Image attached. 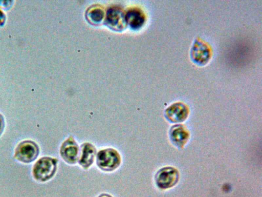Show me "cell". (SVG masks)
<instances>
[{
    "label": "cell",
    "instance_id": "obj_1",
    "mask_svg": "<svg viewBox=\"0 0 262 197\" xmlns=\"http://www.w3.org/2000/svg\"><path fill=\"white\" fill-rule=\"evenodd\" d=\"M57 162L56 159L48 156L39 159L33 168L34 179L40 182L50 180L55 173Z\"/></svg>",
    "mask_w": 262,
    "mask_h": 197
},
{
    "label": "cell",
    "instance_id": "obj_2",
    "mask_svg": "<svg viewBox=\"0 0 262 197\" xmlns=\"http://www.w3.org/2000/svg\"><path fill=\"white\" fill-rule=\"evenodd\" d=\"M119 153L114 149L109 148L99 151L96 156V163L98 167L105 171H113L121 163Z\"/></svg>",
    "mask_w": 262,
    "mask_h": 197
},
{
    "label": "cell",
    "instance_id": "obj_3",
    "mask_svg": "<svg viewBox=\"0 0 262 197\" xmlns=\"http://www.w3.org/2000/svg\"><path fill=\"white\" fill-rule=\"evenodd\" d=\"M39 153V147L36 143L30 140H26L17 145L14 156L20 162L29 163L34 161Z\"/></svg>",
    "mask_w": 262,
    "mask_h": 197
},
{
    "label": "cell",
    "instance_id": "obj_4",
    "mask_svg": "<svg viewBox=\"0 0 262 197\" xmlns=\"http://www.w3.org/2000/svg\"><path fill=\"white\" fill-rule=\"evenodd\" d=\"M178 170L171 167L160 169L155 175L157 185L160 188L166 189L174 186L179 179Z\"/></svg>",
    "mask_w": 262,
    "mask_h": 197
},
{
    "label": "cell",
    "instance_id": "obj_5",
    "mask_svg": "<svg viewBox=\"0 0 262 197\" xmlns=\"http://www.w3.org/2000/svg\"><path fill=\"white\" fill-rule=\"evenodd\" d=\"M79 148L73 136H70L61 145L60 153L62 159L67 163L74 164L78 160Z\"/></svg>",
    "mask_w": 262,
    "mask_h": 197
},
{
    "label": "cell",
    "instance_id": "obj_6",
    "mask_svg": "<svg viewBox=\"0 0 262 197\" xmlns=\"http://www.w3.org/2000/svg\"><path fill=\"white\" fill-rule=\"evenodd\" d=\"M80 155L78 159L79 165L84 169L89 168L93 163L96 149L93 145L85 143L81 145Z\"/></svg>",
    "mask_w": 262,
    "mask_h": 197
},
{
    "label": "cell",
    "instance_id": "obj_7",
    "mask_svg": "<svg viewBox=\"0 0 262 197\" xmlns=\"http://www.w3.org/2000/svg\"><path fill=\"white\" fill-rule=\"evenodd\" d=\"M170 136L174 144L179 147H181L188 140L189 133L188 131L184 126L178 125L171 128Z\"/></svg>",
    "mask_w": 262,
    "mask_h": 197
},
{
    "label": "cell",
    "instance_id": "obj_8",
    "mask_svg": "<svg viewBox=\"0 0 262 197\" xmlns=\"http://www.w3.org/2000/svg\"><path fill=\"white\" fill-rule=\"evenodd\" d=\"M168 120L173 122L184 121L187 115V109L182 104H176L170 107L166 111Z\"/></svg>",
    "mask_w": 262,
    "mask_h": 197
},
{
    "label": "cell",
    "instance_id": "obj_9",
    "mask_svg": "<svg viewBox=\"0 0 262 197\" xmlns=\"http://www.w3.org/2000/svg\"><path fill=\"white\" fill-rule=\"evenodd\" d=\"M125 20L133 28H139L144 23V15L138 9H133L129 10L125 14Z\"/></svg>",
    "mask_w": 262,
    "mask_h": 197
},
{
    "label": "cell",
    "instance_id": "obj_10",
    "mask_svg": "<svg viewBox=\"0 0 262 197\" xmlns=\"http://www.w3.org/2000/svg\"><path fill=\"white\" fill-rule=\"evenodd\" d=\"M121 10L117 8L113 7L108 10L106 21L110 25L118 26L121 22Z\"/></svg>",
    "mask_w": 262,
    "mask_h": 197
},
{
    "label": "cell",
    "instance_id": "obj_11",
    "mask_svg": "<svg viewBox=\"0 0 262 197\" xmlns=\"http://www.w3.org/2000/svg\"><path fill=\"white\" fill-rule=\"evenodd\" d=\"M103 15L104 13L103 11L99 8L94 9L89 13L91 19L96 22L101 21Z\"/></svg>",
    "mask_w": 262,
    "mask_h": 197
},
{
    "label": "cell",
    "instance_id": "obj_12",
    "mask_svg": "<svg viewBox=\"0 0 262 197\" xmlns=\"http://www.w3.org/2000/svg\"><path fill=\"white\" fill-rule=\"evenodd\" d=\"M5 128V121L2 114L0 113V135L2 134Z\"/></svg>",
    "mask_w": 262,
    "mask_h": 197
},
{
    "label": "cell",
    "instance_id": "obj_13",
    "mask_svg": "<svg viewBox=\"0 0 262 197\" xmlns=\"http://www.w3.org/2000/svg\"><path fill=\"white\" fill-rule=\"evenodd\" d=\"M6 19L5 14L0 9V26L5 24Z\"/></svg>",
    "mask_w": 262,
    "mask_h": 197
},
{
    "label": "cell",
    "instance_id": "obj_14",
    "mask_svg": "<svg viewBox=\"0 0 262 197\" xmlns=\"http://www.w3.org/2000/svg\"><path fill=\"white\" fill-rule=\"evenodd\" d=\"M98 197H112V196L107 194H102L101 195H99Z\"/></svg>",
    "mask_w": 262,
    "mask_h": 197
}]
</instances>
